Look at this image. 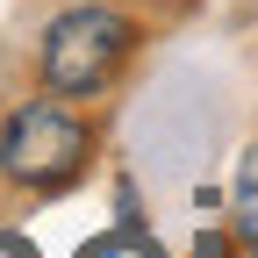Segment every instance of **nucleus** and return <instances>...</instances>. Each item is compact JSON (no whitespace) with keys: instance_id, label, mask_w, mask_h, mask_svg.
I'll use <instances>...</instances> for the list:
<instances>
[{"instance_id":"1","label":"nucleus","mask_w":258,"mask_h":258,"mask_svg":"<svg viewBox=\"0 0 258 258\" xmlns=\"http://www.w3.org/2000/svg\"><path fill=\"white\" fill-rule=\"evenodd\" d=\"M137 57V22L122 8H101V0H79L43 22V43H36V72L57 101H93L122 79V64Z\"/></svg>"},{"instance_id":"2","label":"nucleus","mask_w":258,"mask_h":258,"mask_svg":"<svg viewBox=\"0 0 258 258\" xmlns=\"http://www.w3.org/2000/svg\"><path fill=\"white\" fill-rule=\"evenodd\" d=\"M93 158V122L72 101H22L0 122V179L29 194H64Z\"/></svg>"},{"instance_id":"3","label":"nucleus","mask_w":258,"mask_h":258,"mask_svg":"<svg viewBox=\"0 0 258 258\" xmlns=\"http://www.w3.org/2000/svg\"><path fill=\"white\" fill-rule=\"evenodd\" d=\"M230 215H237V237L258 251V144L237 158V179H230Z\"/></svg>"},{"instance_id":"4","label":"nucleus","mask_w":258,"mask_h":258,"mask_svg":"<svg viewBox=\"0 0 258 258\" xmlns=\"http://www.w3.org/2000/svg\"><path fill=\"white\" fill-rule=\"evenodd\" d=\"M79 258H158V244H151L144 230H115V237H101V244H86Z\"/></svg>"},{"instance_id":"5","label":"nucleus","mask_w":258,"mask_h":258,"mask_svg":"<svg viewBox=\"0 0 258 258\" xmlns=\"http://www.w3.org/2000/svg\"><path fill=\"white\" fill-rule=\"evenodd\" d=\"M194 258H230V237H222V230H208L201 244H194Z\"/></svg>"}]
</instances>
